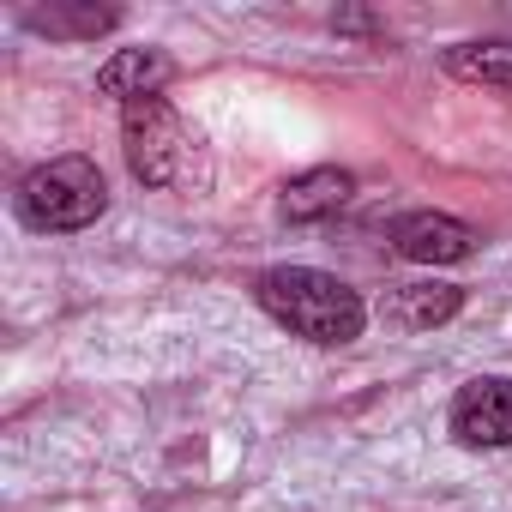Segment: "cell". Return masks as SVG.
Wrapping results in <instances>:
<instances>
[{"mask_svg": "<svg viewBox=\"0 0 512 512\" xmlns=\"http://www.w3.org/2000/svg\"><path fill=\"white\" fill-rule=\"evenodd\" d=\"M253 296H260V308L278 326H290L296 338L326 344V350L356 344L362 326H368V302L344 278L314 272V266H278V272H266L260 284H253Z\"/></svg>", "mask_w": 512, "mask_h": 512, "instance_id": "1", "label": "cell"}, {"mask_svg": "<svg viewBox=\"0 0 512 512\" xmlns=\"http://www.w3.org/2000/svg\"><path fill=\"white\" fill-rule=\"evenodd\" d=\"M109 205V181L91 157H55L43 169H31L19 181V217L25 229L37 235H67V229H85L97 223Z\"/></svg>", "mask_w": 512, "mask_h": 512, "instance_id": "2", "label": "cell"}, {"mask_svg": "<svg viewBox=\"0 0 512 512\" xmlns=\"http://www.w3.org/2000/svg\"><path fill=\"white\" fill-rule=\"evenodd\" d=\"M121 151H127L133 181H145V187H181L193 169V139L163 97L121 109Z\"/></svg>", "mask_w": 512, "mask_h": 512, "instance_id": "3", "label": "cell"}, {"mask_svg": "<svg viewBox=\"0 0 512 512\" xmlns=\"http://www.w3.org/2000/svg\"><path fill=\"white\" fill-rule=\"evenodd\" d=\"M452 434L464 446H512V380L482 374L452 398Z\"/></svg>", "mask_w": 512, "mask_h": 512, "instance_id": "4", "label": "cell"}, {"mask_svg": "<svg viewBox=\"0 0 512 512\" xmlns=\"http://www.w3.org/2000/svg\"><path fill=\"white\" fill-rule=\"evenodd\" d=\"M392 241H398L404 260H416V266H458V260L476 253V229L458 223V217H446V211H410V217H398Z\"/></svg>", "mask_w": 512, "mask_h": 512, "instance_id": "5", "label": "cell"}, {"mask_svg": "<svg viewBox=\"0 0 512 512\" xmlns=\"http://www.w3.org/2000/svg\"><path fill=\"white\" fill-rule=\"evenodd\" d=\"M175 79V61L163 49H115L97 73V91L103 97H121L127 103H145V97H163V85Z\"/></svg>", "mask_w": 512, "mask_h": 512, "instance_id": "6", "label": "cell"}, {"mask_svg": "<svg viewBox=\"0 0 512 512\" xmlns=\"http://www.w3.org/2000/svg\"><path fill=\"white\" fill-rule=\"evenodd\" d=\"M350 187H356L350 169H332V163H326V169H308V175L284 181V199H278V205H284L290 223H314V217H332V211L350 199Z\"/></svg>", "mask_w": 512, "mask_h": 512, "instance_id": "7", "label": "cell"}, {"mask_svg": "<svg viewBox=\"0 0 512 512\" xmlns=\"http://www.w3.org/2000/svg\"><path fill=\"white\" fill-rule=\"evenodd\" d=\"M458 290L452 284H404V290H392L386 302H380V314L392 320V326H404V332H422V326H446L452 314H458Z\"/></svg>", "mask_w": 512, "mask_h": 512, "instance_id": "8", "label": "cell"}, {"mask_svg": "<svg viewBox=\"0 0 512 512\" xmlns=\"http://www.w3.org/2000/svg\"><path fill=\"white\" fill-rule=\"evenodd\" d=\"M446 73L464 85L512 91V43H458V49H446Z\"/></svg>", "mask_w": 512, "mask_h": 512, "instance_id": "9", "label": "cell"}, {"mask_svg": "<svg viewBox=\"0 0 512 512\" xmlns=\"http://www.w3.org/2000/svg\"><path fill=\"white\" fill-rule=\"evenodd\" d=\"M115 7H37L25 13L31 31H49V37H97V31H115Z\"/></svg>", "mask_w": 512, "mask_h": 512, "instance_id": "10", "label": "cell"}]
</instances>
